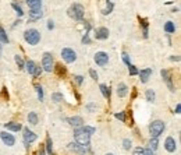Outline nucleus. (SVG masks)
Here are the masks:
<instances>
[{
  "mask_svg": "<svg viewBox=\"0 0 181 155\" xmlns=\"http://www.w3.org/2000/svg\"><path fill=\"white\" fill-rule=\"evenodd\" d=\"M24 39L26 41V43H29V45H32V46H35V45L39 43L40 34H39V31H38V29L29 28V29H26V31L24 32Z\"/></svg>",
  "mask_w": 181,
  "mask_h": 155,
  "instance_id": "f257e3e1",
  "label": "nucleus"
},
{
  "mask_svg": "<svg viewBox=\"0 0 181 155\" xmlns=\"http://www.w3.org/2000/svg\"><path fill=\"white\" fill-rule=\"evenodd\" d=\"M74 138L78 144L84 145V147H89V140H91V136L87 134L82 130V127H78V129L74 130Z\"/></svg>",
  "mask_w": 181,
  "mask_h": 155,
  "instance_id": "f03ea898",
  "label": "nucleus"
},
{
  "mask_svg": "<svg viewBox=\"0 0 181 155\" xmlns=\"http://www.w3.org/2000/svg\"><path fill=\"white\" fill-rule=\"evenodd\" d=\"M68 16L71 18H74L75 21H81L84 18V7L81 4H73L70 8H68Z\"/></svg>",
  "mask_w": 181,
  "mask_h": 155,
  "instance_id": "7ed1b4c3",
  "label": "nucleus"
},
{
  "mask_svg": "<svg viewBox=\"0 0 181 155\" xmlns=\"http://www.w3.org/2000/svg\"><path fill=\"white\" fill-rule=\"evenodd\" d=\"M164 129H166L164 122H162V120H155V122H152V123H150V126H149L150 137H159L160 134L164 132Z\"/></svg>",
  "mask_w": 181,
  "mask_h": 155,
  "instance_id": "20e7f679",
  "label": "nucleus"
},
{
  "mask_svg": "<svg viewBox=\"0 0 181 155\" xmlns=\"http://www.w3.org/2000/svg\"><path fill=\"white\" fill-rule=\"evenodd\" d=\"M42 67L43 70L47 71V73H52L53 70H55V67H53V56L52 53L49 52H45L42 56Z\"/></svg>",
  "mask_w": 181,
  "mask_h": 155,
  "instance_id": "39448f33",
  "label": "nucleus"
},
{
  "mask_svg": "<svg viewBox=\"0 0 181 155\" xmlns=\"http://www.w3.org/2000/svg\"><path fill=\"white\" fill-rule=\"evenodd\" d=\"M61 58H63V60L66 62V63H73L77 59V53L74 52L73 49H70V48H64V49L61 50Z\"/></svg>",
  "mask_w": 181,
  "mask_h": 155,
  "instance_id": "423d86ee",
  "label": "nucleus"
},
{
  "mask_svg": "<svg viewBox=\"0 0 181 155\" xmlns=\"http://www.w3.org/2000/svg\"><path fill=\"white\" fill-rule=\"evenodd\" d=\"M93 60H95V63H96L98 66L103 67V66H106V64L109 63V56H107V53H106V52H98L96 55H95Z\"/></svg>",
  "mask_w": 181,
  "mask_h": 155,
  "instance_id": "0eeeda50",
  "label": "nucleus"
},
{
  "mask_svg": "<svg viewBox=\"0 0 181 155\" xmlns=\"http://www.w3.org/2000/svg\"><path fill=\"white\" fill-rule=\"evenodd\" d=\"M36 138H38V136L32 130L24 129V142H25V147H29V144L36 141Z\"/></svg>",
  "mask_w": 181,
  "mask_h": 155,
  "instance_id": "6e6552de",
  "label": "nucleus"
},
{
  "mask_svg": "<svg viewBox=\"0 0 181 155\" xmlns=\"http://www.w3.org/2000/svg\"><path fill=\"white\" fill-rule=\"evenodd\" d=\"M68 150L74 151V152H77L79 155H85L88 151V147H84V145L78 144V142L75 141V142H70V144H68Z\"/></svg>",
  "mask_w": 181,
  "mask_h": 155,
  "instance_id": "1a4fd4ad",
  "label": "nucleus"
},
{
  "mask_svg": "<svg viewBox=\"0 0 181 155\" xmlns=\"http://www.w3.org/2000/svg\"><path fill=\"white\" fill-rule=\"evenodd\" d=\"M0 138H2V141L4 142L6 145H8V147L14 145V142H16L14 136H13V134H10V133H7V132H2V133H0Z\"/></svg>",
  "mask_w": 181,
  "mask_h": 155,
  "instance_id": "9d476101",
  "label": "nucleus"
},
{
  "mask_svg": "<svg viewBox=\"0 0 181 155\" xmlns=\"http://www.w3.org/2000/svg\"><path fill=\"white\" fill-rule=\"evenodd\" d=\"M95 38L99 41H105L109 38V29L105 27H100V28L95 29Z\"/></svg>",
  "mask_w": 181,
  "mask_h": 155,
  "instance_id": "9b49d317",
  "label": "nucleus"
},
{
  "mask_svg": "<svg viewBox=\"0 0 181 155\" xmlns=\"http://www.w3.org/2000/svg\"><path fill=\"white\" fill-rule=\"evenodd\" d=\"M67 123L70 124V126L73 127H82V124H84V119L81 118V116H73V118H67Z\"/></svg>",
  "mask_w": 181,
  "mask_h": 155,
  "instance_id": "f8f14e48",
  "label": "nucleus"
},
{
  "mask_svg": "<svg viewBox=\"0 0 181 155\" xmlns=\"http://www.w3.org/2000/svg\"><path fill=\"white\" fill-rule=\"evenodd\" d=\"M164 148H166V151H169V152H174L176 148H177L176 140H174L173 137H167L166 141H164Z\"/></svg>",
  "mask_w": 181,
  "mask_h": 155,
  "instance_id": "ddd939ff",
  "label": "nucleus"
},
{
  "mask_svg": "<svg viewBox=\"0 0 181 155\" xmlns=\"http://www.w3.org/2000/svg\"><path fill=\"white\" fill-rule=\"evenodd\" d=\"M139 74V78H141V82H148V80H149V77L152 76V68H144V70L138 71Z\"/></svg>",
  "mask_w": 181,
  "mask_h": 155,
  "instance_id": "4468645a",
  "label": "nucleus"
},
{
  "mask_svg": "<svg viewBox=\"0 0 181 155\" xmlns=\"http://www.w3.org/2000/svg\"><path fill=\"white\" fill-rule=\"evenodd\" d=\"M160 74H162L163 80H164V81L167 82V85H169V88H170V91H174V85H173V82H171V77H170V73H169L167 70H164V68H163V70L160 71Z\"/></svg>",
  "mask_w": 181,
  "mask_h": 155,
  "instance_id": "2eb2a0df",
  "label": "nucleus"
},
{
  "mask_svg": "<svg viewBox=\"0 0 181 155\" xmlns=\"http://www.w3.org/2000/svg\"><path fill=\"white\" fill-rule=\"evenodd\" d=\"M127 94H128V87H127L124 82H120V84L117 85V95H118V98H124Z\"/></svg>",
  "mask_w": 181,
  "mask_h": 155,
  "instance_id": "dca6fc26",
  "label": "nucleus"
},
{
  "mask_svg": "<svg viewBox=\"0 0 181 155\" xmlns=\"http://www.w3.org/2000/svg\"><path fill=\"white\" fill-rule=\"evenodd\" d=\"M26 4L31 10H40L42 8V0H26Z\"/></svg>",
  "mask_w": 181,
  "mask_h": 155,
  "instance_id": "f3484780",
  "label": "nucleus"
},
{
  "mask_svg": "<svg viewBox=\"0 0 181 155\" xmlns=\"http://www.w3.org/2000/svg\"><path fill=\"white\" fill-rule=\"evenodd\" d=\"M4 127L7 130H11V132H20L22 129V126L20 123H16V122H10V123H6Z\"/></svg>",
  "mask_w": 181,
  "mask_h": 155,
  "instance_id": "a211bd4d",
  "label": "nucleus"
},
{
  "mask_svg": "<svg viewBox=\"0 0 181 155\" xmlns=\"http://www.w3.org/2000/svg\"><path fill=\"white\" fill-rule=\"evenodd\" d=\"M145 98H146V101H148V102H153V101H155V98H156L155 91H153L152 88L146 89V92H145Z\"/></svg>",
  "mask_w": 181,
  "mask_h": 155,
  "instance_id": "6ab92c4d",
  "label": "nucleus"
},
{
  "mask_svg": "<svg viewBox=\"0 0 181 155\" xmlns=\"http://www.w3.org/2000/svg\"><path fill=\"white\" fill-rule=\"evenodd\" d=\"M164 31L167 32V34H174V31H176V25H174V22L171 21H167L164 24Z\"/></svg>",
  "mask_w": 181,
  "mask_h": 155,
  "instance_id": "aec40b11",
  "label": "nucleus"
},
{
  "mask_svg": "<svg viewBox=\"0 0 181 155\" xmlns=\"http://www.w3.org/2000/svg\"><path fill=\"white\" fill-rule=\"evenodd\" d=\"M99 88H100V92H102L103 97L109 99V98H110V88H109L107 85H105V84H100Z\"/></svg>",
  "mask_w": 181,
  "mask_h": 155,
  "instance_id": "412c9836",
  "label": "nucleus"
},
{
  "mask_svg": "<svg viewBox=\"0 0 181 155\" xmlns=\"http://www.w3.org/2000/svg\"><path fill=\"white\" fill-rule=\"evenodd\" d=\"M29 17H31V20H38L42 17V8L40 10H31L29 11Z\"/></svg>",
  "mask_w": 181,
  "mask_h": 155,
  "instance_id": "4be33fe9",
  "label": "nucleus"
},
{
  "mask_svg": "<svg viewBox=\"0 0 181 155\" xmlns=\"http://www.w3.org/2000/svg\"><path fill=\"white\" fill-rule=\"evenodd\" d=\"M25 66H26V71H28L31 76H34V71H35V67H36V64H35L32 60H28L25 63Z\"/></svg>",
  "mask_w": 181,
  "mask_h": 155,
  "instance_id": "5701e85b",
  "label": "nucleus"
},
{
  "mask_svg": "<svg viewBox=\"0 0 181 155\" xmlns=\"http://www.w3.org/2000/svg\"><path fill=\"white\" fill-rule=\"evenodd\" d=\"M149 145H150V150H152V151L158 150V147H159V140H158V137H150Z\"/></svg>",
  "mask_w": 181,
  "mask_h": 155,
  "instance_id": "b1692460",
  "label": "nucleus"
},
{
  "mask_svg": "<svg viewBox=\"0 0 181 155\" xmlns=\"http://www.w3.org/2000/svg\"><path fill=\"white\" fill-rule=\"evenodd\" d=\"M28 122L31 124H38V115L35 112H29L28 113Z\"/></svg>",
  "mask_w": 181,
  "mask_h": 155,
  "instance_id": "393cba45",
  "label": "nucleus"
},
{
  "mask_svg": "<svg viewBox=\"0 0 181 155\" xmlns=\"http://www.w3.org/2000/svg\"><path fill=\"white\" fill-rule=\"evenodd\" d=\"M0 43H8V37L2 27H0Z\"/></svg>",
  "mask_w": 181,
  "mask_h": 155,
  "instance_id": "a878e982",
  "label": "nucleus"
},
{
  "mask_svg": "<svg viewBox=\"0 0 181 155\" xmlns=\"http://www.w3.org/2000/svg\"><path fill=\"white\" fill-rule=\"evenodd\" d=\"M45 145H46L47 152L52 155V154H53V142H52V140H50V137H49V136L46 137V144H45Z\"/></svg>",
  "mask_w": 181,
  "mask_h": 155,
  "instance_id": "bb28decb",
  "label": "nucleus"
},
{
  "mask_svg": "<svg viewBox=\"0 0 181 155\" xmlns=\"http://www.w3.org/2000/svg\"><path fill=\"white\" fill-rule=\"evenodd\" d=\"M14 60H16V63H17V66H18V68H24L25 63H24V60H22L21 56H20V55H16V56H14Z\"/></svg>",
  "mask_w": 181,
  "mask_h": 155,
  "instance_id": "cd10ccee",
  "label": "nucleus"
},
{
  "mask_svg": "<svg viewBox=\"0 0 181 155\" xmlns=\"http://www.w3.org/2000/svg\"><path fill=\"white\" fill-rule=\"evenodd\" d=\"M52 101H55V102H60V101H63V94H60V92H53Z\"/></svg>",
  "mask_w": 181,
  "mask_h": 155,
  "instance_id": "c85d7f7f",
  "label": "nucleus"
},
{
  "mask_svg": "<svg viewBox=\"0 0 181 155\" xmlns=\"http://www.w3.org/2000/svg\"><path fill=\"white\" fill-rule=\"evenodd\" d=\"M131 147H132L131 140H128V138L123 140V148H124V150H131Z\"/></svg>",
  "mask_w": 181,
  "mask_h": 155,
  "instance_id": "c756f323",
  "label": "nucleus"
},
{
  "mask_svg": "<svg viewBox=\"0 0 181 155\" xmlns=\"http://www.w3.org/2000/svg\"><path fill=\"white\" fill-rule=\"evenodd\" d=\"M35 89H36L38 92V98H39V101H43V89L40 85H35Z\"/></svg>",
  "mask_w": 181,
  "mask_h": 155,
  "instance_id": "7c9ffc66",
  "label": "nucleus"
},
{
  "mask_svg": "<svg viewBox=\"0 0 181 155\" xmlns=\"http://www.w3.org/2000/svg\"><path fill=\"white\" fill-rule=\"evenodd\" d=\"M128 73H130V76H136L138 74V70H136V67L134 64H128Z\"/></svg>",
  "mask_w": 181,
  "mask_h": 155,
  "instance_id": "2f4dec72",
  "label": "nucleus"
},
{
  "mask_svg": "<svg viewBox=\"0 0 181 155\" xmlns=\"http://www.w3.org/2000/svg\"><path fill=\"white\" fill-rule=\"evenodd\" d=\"M82 130H84L87 134H89V136H92V134L96 132V130H95V127H91V126H84V127H82Z\"/></svg>",
  "mask_w": 181,
  "mask_h": 155,
  "instance_id": "473e14b6",
  "label": "nucleus"
},
{
  "mask_svg": "<svg viewBox=\"0 0 181 155\" xmlns=\"http://www.w3.org/2000/svg\"><path fill=\"white\" fill-rule=\"evenodd\" d=\"M112 10H113V3L112 2H107V6H106V8L102 11L103 14H109V13H112Z\"/></svg>",
  "mask_w": 181,
  "mask_h": 155,
  "instance_id": "72a5a7b5",
  "label": "nucleus"
},
{
  "mask_svg": "<svg viewBox=\"0 0 181 155\" xmlns=\"http://www.w3.org/2000/svg\"><path fill=\"white\" fill-rule=\"evenodd\" d=\"M11 6H13V8H14V10H16V11H17V14H18V17H21V16H22V14H24L22 8H21V7H20V6H17V4H16V3H13V4H11Z\"/></svg>",
  "mask_w": 181,
  "mask_h": 155,
  "instance_id": "f704fd0d",
  "label": "nucleus"
},
{
  "mask_svg": "<svg viewBox=\"0 0 181 155\" xmlns=\"http://www.w3.org/2000/svg\"><path fill=\"white\" fill-rule=\"evenodd\" d=\"M56 71H57V74H66V68H64V66H61V64H57V66H56Z\"/></svg>",
  "mask_w": 181,
  "mask_h": 155,
  "instance_id": "c9c22d12",
  "label": "nucleus"
},
{
  "mask_svg": "<svg viewBox=\"0 0 181 155\" xmlns=\"http://www.w3.org/2000/svg\"><path fill=\"white\" fill-rule=\"evenodd\" d=\"M141 24H142V27H144V37L146 38L148 37V22L145 21V20H141Z\"/></svg>",
  "mask_w": 181,
  "mask_h": 155,
  "instance_id": "e433bc0d",
  "label": "nucleus"
},
{
  "mask_svg": "<svg viewBox=\"0 0 181 155\" xmlns=\"http://www.w3.org/2000/svg\"><path fill=\"white\" fill-rule=\"evenodd\" d=\"M114 116H116L117 119H120L121 122H126V115H124V112H117Z\"/></svg>",
  "mask_w": 181,
  "mask_h": 155,
  "instance_id": "4c0bfd02",
  "label": "nucleus"
},
{
  "mask_svg": "<svg viewBox=\"0 0 181 155\" xmlns=\"http://www.w3.org/2000/svg\"><path fill=\"white\" fill-rule=\"evenodd\" d=\"M144 151H145V148H142V147H136L135 150H134V155H144Z\"/></svg>",
  "mask_w": 181,
  "mask_h": 155,
  "instance_id": "58836bf2",
  "label": "nucleus"
},
{
  "mask_svg": "<svg viewBox=\"0 0 181 155\" xmlns=\"http://www.w3.org/2000/svg\"><path fill=\"white\" fill-rule=\"evenodd\" d=\"M123 62L128 66V64H131V62H130V56L127 55V53H123Z\"/></svg>",
  "mask_w": 181,
  "mask_h": 155,
  "instance_id": "ea45409f",
  "label": "nucleus"
},
{
  "mask_svg": "<svg viewBox=\"0 0 181 155\" xmlns=\"http://www.w3.org/2000/svg\"><path fill=\"white\" fill-rule=\"evenodd\" d=\"M40 73H42V67H35V71H34V77H39Z\"/></svg>",
  "mask_w": 181,
  "mask_h": 155,
  "instance_id": "a19ab883",
  "label": "nucleus"
},
{
  "mask_svg": "<svg viewBox=\"0 0 181 155\" xmlns=\"http://www.w3.org/2000/svg\"><path fill=\"white\" fill-rule=\"evenodd\" d=\"M89 76H91L93 80H98V73L93 70V68H91V70H89Z\"/></svg>",
  "mask_w": 181,
  "mask_h": 155,
  "instance_id": "79ce46f5",
  "label": "nucleus"
},
{
  "mask_svg": "<svg viewBox=\"0 0 181 155\" xmlns=\"http://www.w3.org/2000/svg\"><path fill=\"white\" fill-rule=\"evenodd\" d=\"M75 81H77V84H82V81H84V77H82V76H77L75 77Z\"/></svg>",
  "mask_w": 181,
  "mask_h": 155,
  "instance_id": "37998d69",
  "label": "nucleus"
},
{
  "mask_svg": "<svg viewBox=\"0 0 181 155\" xmlns=\"http://www.w3.org/2000/svg\"><path fill=\"white\" fill-rule=\"evenodd\" d=\"M91 41H89V37H88V32L85 34V37L82 38V43H89Z\"/></svg>",
  "mask_w": 181,
  "mask_h": 155,
  "instance_id": "c03bdc74",
  "label": "nucleus"
},
{
  "mask_svg": "<svg viewBox=\"0 0 181 155\" xmlns=\"http://www.w3.org/2000/svg\"><path fill=\"white\" fill-rule=\"evenodd\" d=\"M47 28H49V29H53V28H55V24H53L52 20H49V21H47Z\"/></svg>",
  "mask_w": 181,
  "mask_h": 155,
  "instance_id": "a18cd8bd",
  "label": "nucleus"
},
{
  "mask_svg": "<svg viewBox=\"0 0 181 155\" xmlns=\"http://www.w3.org/2000/svg\"><path fill=\"white\" fill-rule=\"evenodd\" d=\"M144 155H155V154H153V151L150 150V148H148V150L144 151Z\"/></svg>",
  "mask_w": 181,
  "mask_h": 155,
  "instance_id": "49530a36",
  "label": "nucleus"
},
{
  "mask_svg": "<svg viewBox=\"0 0 181 155\" xmlns=\"http://www.w3.org/2000/svg\"><path fill=\"white\" fill-rule=\"evenodd\" d=\"M170 60H177V62H179V60H180V58H179V56H171Z\"/></svg>",
  "mask_w": 181,
  "mask_h": 155,
  "instance_id": "de8ad7c7",
  "label": "nucleus"
},
{
  "mask_svg": "<svg viewBox=\"0 0 181 155\" xmlns=\"http://www.w3.org/2000/svg\"><path fill=\"white\" fill-rule=\"evenodd\" d=\"M180 111H181V106L177 105V106H176V113H180Z\"/></svg>",
  "mask_w": 181,
  "mask_h": 155,
  "instance_id": "09e8293b",
  "label": "nucleus"
},
{
  "mask_svg": "<svg viewBox=\"0 0 181 155\" xmlns=\"http://www.w3.org/2000/svg\"><path fill=\"white\" fill-rule=\"evenodd\" d=\"M39 155H46V154H45V150H43V148H40V150H39Z\"/></svg>",
  "mask_w": 181,
  "mask_h": 155,
  "instance_id": "8fccbe9b",
  "label": "nucleus"
},
{
  "mask_svg": "<svg viewBox=\"0 0 181 155\" xmlns=\"http://www.w3.org/2000/svg\"><path fill=\"white\" fill-rule=\"evenodd\" d=\"M0 53H2V45H0Z\"/></svg>",
  "mask_w": 181,
  "mask_h": 155,
  "instance_id": "3c124183",
  "label": "nucleus"
},
{
  "mask_svg": "<svg viewBox=\"0 0 181 155\" xmlns=\"http://www.w3.org/2000/svg\"><path fill=\"white\" fill-rule=\"evenodd\" d=\"M106 155H113V154H112V152H109V154H106Z\"/></svg>",
  "mask_w": 181,
  "mask_h": 155,
  "instance_id": "603ef678",
  "label": "nucleus"
}]
</instances>
